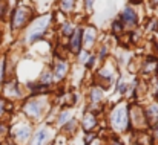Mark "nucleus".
Listing matches in <instances>:
<instances>
[{
    "mask_svg": "<svg viewBox=\"0 0 158 145\" xmlns=\"http://www.w3.org/2000/svg\"><path fill=\"white\" fill-rule=\"evenodd\" d=\"M86 58H88V53H86V52L80 55V61H81V63H86Z\"/></svg>",
    "mask_w": 158,
    "mask_h": 145,
    "instance_id": "5701e85b",
    "label": "nucleus"
},
{
    "mask_svg": "<svg viewBox=\"0 0 158 145\" xmlns=\"http://www.w3.org/2000/svg\"><path fill=\"white\" fill-rule=\"evenodd\" d=\"M155 93L158 95V81H157V84H155Z\"/></svg>",
    "mask_w": 158,
    "mask_h": 145,
    "instance_id": "cd10ccee",
    "label": "nucleus"
},
{
    "mask_svg": "<svg viewBox=\"0 0 158 145\" xmlns=\"http://www.w3.org/2000/svg\"><path fill=\"white\" fill-rule=\"evenodd\" d=\"M74 5H75V0H60V8L63 9L64 14H69L72 11Z\"/></svg>",
    "mask_w": 158,
    "mask_h": 145,
    "instance_id": "4468645a",
    "label": "nucleus"
},
{
    "mask_svg": "<svg viewBox=\"0 0 158 145\" xmlns=\"http://www.w3.org/2000/svg\"><path fill=\"white\" fill-rule=\"evenodd\" d=\"M32 18V11L26 6H17L12 12V18H11V25L12 29H20L23 28L26 23H29V20Z\"/></svg>",
    "mask_w": 158,
    "mask_h": 145,
    "instance_id": "f257e3e1",
    "label": "nucleus"
},
{
    "mask_svg": "<svg viewBox=\"0 0 158 145\" xmlns=\"http://www.w3.org/2000/svg\"><path fill=\"white\" fill-rule=\"evenodd\" d=\"M29 133H31L29 127H23V128H20V130L17 131V135H15V139H17L19 142H25V141L29 138Z\"/></svg>",
    "mask_w": 158,
    "mask_h": 145,
    "instance_id": "ddd939ff",
    "label": "nucleus"
},
{
    "mask_svg": "<svg viewBox=\"0 0 158 145\" xmlns=\"http://www.w3.org/2000/svg\"><path fill=\"white\" fill-rule=\"evenodd\" d=\"M158 63L155 60H149V61H146L144 63V73H152L155 69H157Z\"/></svg>",
    "mask_w": 158,
    "mask_h": 145,
    "instance_id": "dca6fc26",
    "label": "nucleus"
},
{
    "mask_svg": "<svg viewBox=\"0 0 158 145\" xmlns=\"http://www.w3.org/2000/svg\"><path fill=\"white\" fill-rule=\"evenodd\" d=\"M25 112H26L29 116H32V118H39V116L42 115V112H43V108H42V102L37 101V99L29 101V102L25 105Z\"/></svg>",
    "mask_w": 158,
    "mask_h": 145,
    "instance_id": "423d86ee",
    "label": "nucleus"
},
{
    "mask_svg": "<svg viewBox=\"0 0 158 145\" xmlns=\"http://www.w3.org/2000/svg\"><path fill=\"white\" fill-rule=\"evenodd\" d=\"M106 52H107V49L102 48V52H100V57H102V58H105V57H106Z\"/></svg>",
    "mask_w": 158,
    "mask_h": 145,
    "instance_id": "393cba45",
    "label": "nucleus"
},
{
    "mask_svg": "<svg viewBox=\"0 0 158 145\" xmlns=\"http://www.w3.org/2000/svg\"><path fill=\"white\" fill-rule=\"evenodd\" d=\"M61 32H63L66 37H71V34L74 32L72 25H69V23H63V26H61Z\"/></svg>",
    "mask_w": 158,
    "mask_h": 145,
    "instance_id": "f3484780",
    "label": "nucleus"
},
{
    "mask_svg": "<svg viewBox=\"0 0 158 145\" xmlns=\"http://www.w3.org/2000/svg\"><path fill=\"white\" fill-rule=\"evenodd\" d=\"M5 93H6V96H9V98L19 96V90H17V86H15L14 83L8 84V86L5 87Z\"/></svg>",
    "mask_w": 158,
    "mask_h": 145,
    "instance_id": "2eb2a0df",
    "label": "nucleus"
},
{
    "mask_svg": "<svg viewBox=\"0 0 158 145\" xmlns=\"http://www.w3.org/2000/svg\"><path fill=\"white\" fill-rule=\"evenodd\" d=\"M92 6V0H86V8H91Z\"/></svg>",
    "mask_w": 158,
    "mask_h": 145,
    "instance_id": "bb28decb",
    "label": "nucleus"
},
{
    "mask_svg": "<svg viewBox=\"0 0 158 145\" xmlns=\"http://www.w3.org/2000/svg\"><path fill=\"white\" fill-rule=\"evenodd\" d=\"M66 72H68V64L61 60H58L54 66V78L57 81H61L64 76H66Z\"/></svg>",
    "mask_w": 158,
    "mask_h": 145,
    "instance_id": "6e6552de",
    "label": "nucleus"
},
{
    "mask_svg": "<svg viewBox=\"0 0 158 145\" xmlns=\"http://www.w3.org/2000/svg\"><path fill=\"white\" fill-rule=\"evenodd\" d=\"M49 138V130L48 128H42L39 130L35 135H34V139H32V144L31 145H45L46 141Z\"/></svg>",
    "mask_w": 158,
    "mask_h": 145,
    "instance_id": "9d476101",
    "label": "nucleus"
},
{
    "mask_svg": "<svg viewBox=\"0 0 158 145\" xmlns=\"http://www.w3.org/2000/svg\"><path fill=\"white\" fill-rule=\"evenodd\" d=\"M83 35H85V37H83V43H85L86 46H92V45L95 43L97 31H95V28L89 26V28H86V29H85V34H83Z\"/></svg>",
    "mask_w": 158,
    "mask_h": 145,
    "instance_id": "9b49d317",
    "label": "nucleus"
},
{
    "mask_svg": "<svg viewBox=\"0 0 158 145\" xmlns=\"http://www.w3.org/2000/svg\"><path fill=\"white\" fill-rule=\"evenodd\" d=\"M144 115H146V119H148V122L149 124H152V125H158V104H152L146 112H144Z\"/></svg>",
    "mask_w": 158,
    "mask_h": 145,
    "instance_id": "1a4fd4ad",
    "label": "nucleus"
},
{
    "mask_svg": "<svg viewBox=\"0 0 158 145\" xmlns=\"http://www.w3.org/2000/svg\"><path fill=\"white\" fill-rule=\"evenodd\" d=\"M49 18H51V17H42V18H39L35 23H32L34 26L31 28V31H29V34H28V41H29V43H34V41H37V40H40V38L43 37V34H45V31H46V28H48Z\"/></svg>",
    "mask_w": 158,
    "mask_h": 145,
    "instance_id": "f03ea898",
    "label": "nucleus"
},
{
    "mask_svg": "<svg viewBox=\"0 0 158 145\" xmlns=\"http://www.w3.org/2000/svg\"><path fill=\"white\" fill-rule=\"evenodd\" d=\"M131 116H132V122H134V125H140V127H143V125H146L144 122H148L146 115H144V110H141V108H138V107H134V108H132Z\"/></svg>",
    "mask_w": 158,
    "mask_h": 145,
    "instance_id": "0eeeda50",
    "label": "nucleus"
},
{
    "mask_svg": "<svg viewBox=\"0 0 158 145\" xmlns=\"http://www.w3.org/2000/svg\"><path fill=\"white\" fill-rule=\"evenodd\" d=\"M94 136H95V135H92V133H89V136H88V138L85 139V142H86V144H89V142L92 141V138H94Z\"/></svg>",
    "mask_w": 158,
    "mask_h": 145,
    "instance_id": "b1692460",
    "label": "nucleus"
},
{
    "mask_svg": "<svg viewBox=\"0 0 158 145\" xmlns=\"http://www.w3.org/2000/svg\"><path fill=\"white\" fill-rule=\"evenodd\" d=\"M120 20H121V23H123V25H126L127 28H134V26L137 25V14H135V11H134V9L126 8V9L121 12Z\"/></svg>",
    "mask_w": 158,
    "mask_h": 145,
    "instance_id": "20e7f679",
    "label": "nucleus"
},
{
    "mask_svg": "<svg viewBox=\"0 0 158 145\" xmlns=\"http://www.w3.org/2000/svg\"><path fill=\"white\" fill-rule=\"evenodd\" d=\"M5 11H6V6H5V3L0 2V18L5 15Z\"/></svg>",
    "mask_w": 158,
    "mask_h": 145,
    "instance_id": "412c9836",
    "label": "nucleus"
},
{
    "mask_svg": "<svg viewBox=\"0 0 158 145\" xmlns=\"http://www.w3.org/2000/svg\"><path fill=\"white\" fill-rule=\"evenodd\" d=\"M112 145H121V144H120V142H114Z\"/></svg>",
    "mask_w": 158,
    "mask_h": 145,
    "instance_id": "c85d7f7f",
    "label": "nucleus"
},
{
    "mask_svg": "<svg viewBox=\"0 0 158 145\" xmlns=\"http://www.w3.org/2000/svg\"><path fill=\"white\" fill-rule=\"evenodd\" d=\"M110 122H112V127L115 130H124L127 127V113L124 110V107H117L114 112H112V116H110Z\"/></svg>",
    "mask_w": 158,
    "mask_h": 145,
    "instance_id": "7ed1b4c3",
    "label": "nucleus"
},
{
    "mask_svg": "<svg viewBox=\"0 0 158 145\" xmlns=\"http://www.w3.org/2000/svg\"><path fill=\"white\" fill-rule=\"evenodd\" d=\"M80 48H81V29H75L69 37V50L78 53Z\"/></svg>",
    "mask_w": 158,
    "mask_h": 145,
    "instance_id": "39448f33",
    "label": "nucleus"
},
{
    "mask_svg": "<svg viewBox=\"0 0 158 145\" xmlns=\"http://www.w3.org/2000/svg\"><path fill=\"white\" fill-rule=\"evenodd\" d=\"M68 118H69V112H63V113L58 116V124H64Z\"/></svg>",
    "mask_w": 158,
    "mask_h": 145,
    "instance_id": "aec40b11",
    "label": "nucleus"
},
{
    "mask_svg": "<svg viewBox=\"0 0 158 145\" xmlns=\"http://www.w3.org/2000/svg\"><path fill=\"white\" fill-rule=\"evenodd\" d=\"M91 96H92V101H95V102H98V101L102 99V90H100L98 87H95V89H92V93H91Z\"/></svg>",
    "mask_w": 158,
    "mask_h": 145,
    "instance_id": "a211bd4d",
    "label": "nucleus"
},
{
    "mask_svg": "<svg viewBox=\"0 0 158 145\" xmlns=\"http://www.w3.org/2000/svg\"><path fill=\"white\" fill-rule=\"evenodd\" d=\"M5 112V99H2L0 98V115Z\"/></svg>",
    "mask_w": 158,
    "mask_h": 145,
    "instance_id": "4be33fe9",
    "label": "nucleus"
},
{
    "mask_svg": "<svg viewBox=\"0 0 158 145\" xmlns=\"http://www.w3.org/2000/svg\"><path fill=\"white\" fill-rule=\"evenodd\" d=\"M123 23L121 22H114V25H112V31H114V34H120L121 32V29H123V26H121Z\"/></svg>",
    "mask_w": 158,
    "mask_h": 145,
    "instance_id": "6ab92c4d",
    "label": "nucleus"
},
{
    "mask_svg": "<svg viewBox=\"0 0 158 145\" xmlns=\"http://www.w3.org/2000/svg\"><path fill=\"white\" fill-rule=\"evenodd\" d=\"M95 124H97V122H95V116H94L92 113H86L85 118H83V127H85V130L94 128Z\"/></svg>",
    "mask_w": 158,
    "mask_h": 145,
    "instance_id": "f8f14e48",
    "label": "nucleus"
},
{
    "mask_svg": "<svg viewBox=\"0 0 158 145\" xmlns=\"http://www.w3.org/2000/svg\"><path fill=\"white\" fill-rule=\"evenodd\" d=\"M5 131H6V127H5V125H3V124L0 122V135H3Z\"/></svg>",
    "mask_w": 158,
    "mask_h": 145,
    "instance_id": "a878e982",
    "label": "nucleus"
},
{
    "mask_svg": "<svg viewBox=\"0 0 158 145\" xmlns=\"http://www.w3.org/2000/svg\"><path fill=\"white\" fill-rule=\"evenodd\" d=\"M157 12H158V11H157Z\"/></svg>",
    "mask_w": 158,
    "mask_h": 145,
    "instance_id": "c756f323",
    "label": "nucleus"
}]
</instances>
